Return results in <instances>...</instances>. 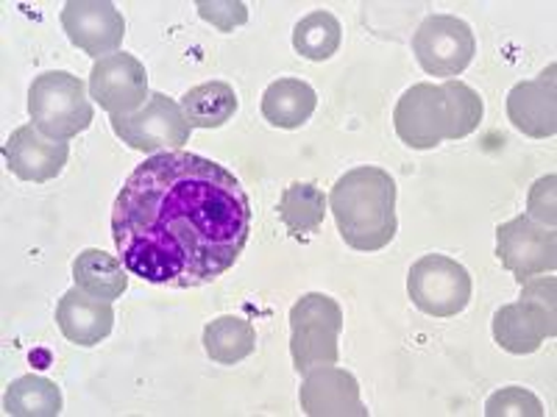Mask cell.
Masks as SVG:
<instances>
[{
  "mask_svg": "<svg viewBox=\"0 0 557 417\" xmlns=\"http://www.w3.org/2000/svg\"><path fill=\"white\" fill-rule=\"evenodd\" d=\"M487 417H544V404H541L524 387H507V390L494 392L485 404Z\"/></svg>",
  "mask_w": 557,
  "mask_h": 417,
  "instance_id": "24",
  "label": "cell"
},
{
  "mask_svg": "<svg viewBox=\"0 0 557 417\" xmlns=\"http://www.w3.org/2000/svg\"><path fill=\"white\" fill-rule=\"evenodd\" d=\"M112 131L126 142L132 151L168 153L178 151L190 142V123L182 106L162 92H151L148 103L128 117H112Z\"/></svg>",
  "mask_w": 557,
  "mask_h": 417,
  "instance_id": "9",
  "label": "cell"
},
{
  "mask_svg": "<svg viewBox=\"0 0 557 417\" xmlns=\"http://www.w3.org/2000/svg\"><path fill=\"white\" fill-rule=\"evenodd\" d=\"M412 53L424 73L451 81L474 59L476 39L466 20L455 14H430L412 37Z\"/></svg>",
  "mask_w": 557,
  "mask_h": 417,
  "instance_id": "8",
  "label": "cell"
},
{
  "mask_svg": "<svg viewBox=\"0 0 557 417\" xmlns=\"http://www.w3.org/2000/svg\"><path fill=\"white\" fill-rule=\"evenodd\" d=\"M330 208L343 242L355 251H382L399 231L396 181L382 167L362 165L337 178L330 192Z\"/></svg>",
  "mask_w": 557,
  "mask_h": 417,
  "instance_id": "3",
  "label": "cell"
},
{
  "mask_svg": "<svg viewBox=\"0 0 557 417\" xmlns=\"http://www.w3.org/2000/svg\"><path fill=\"white\" fill-rule=\"evenodd\" d=\"M516 304L494 315V340L502 351L516 356L535 354L546 337L557 334V281L552 276L530 278Z\"/></svg>",
  "mask_w": 557,
  "mask_h": 417,
  "instance_id": "4",
  "label": "cell"
},
{
  "mask_svg": "<svg viewBox=\"0 0 557 417\" xmlns=\"http://www.w3.org/2000/svg\"><path fill=\"white\" fill-rule=\"evenodd\" d=\"M343 39V28L332 12H312L298 20L293 28V48L298 56L310 62H326L337 53Z\"/></svg>",
  "mask_w": 557,
  "mask_h": 417,
  "instance_id": "23",
  "label": "cell"
},
{
  "mask_svg": "<svg viewBox=\"0 0 557 417\" xmlns=\"http://www.w3.org/2000/svg\"><path fill=\"white\" fill-rule=\"evenodd\" d=\"M62 28L67 39L87 56L107 59L117 53L126 37V20L109 0H70L62 9Z\"/></svg>",
  "mask_w": 557,
  "mask_h": 417,
  "instance_id": "12",
  "label": "cell"
},
{
  "mask_svg": "<svg viewBox=\"0 0 557 417\" xmlns=\"http://www.w3.org/2000/svg\"><path fill=\"white\" fill-rule=\"evenodd\" d=\"M298 401L310 417H368L360 384L337 365L312 367L310 374H305Z\"/></svg>",
  "mask_w": 557,
  "mask_h": 417,
  "instance_id": "13",
  "label": "cell"
},
{
  "mask_svg": "<svg viewBox=\"0 0 557 417\" xmlns=\"http://www.w3.org/2000/svg\"><path fill=\"white\" fill-rule=\"evenodd\" d=\"M318 106L315 89L301 78H278L262 92V117L273 128H301Z\"/></svg>",
  "mask_w": 557,
  "mask_h": 417,
  "instance_id": "17",
  "label": "cell"
},
{
  "mask_svg": "<svg viewBox=\"0 0 557 417\" xmlns=\"http://www.w3.org/2000/svg\"><path fill=\"white\" fill-rule=\"evenodd\" d=\"M343 309L335 298L307 292L290 309V356L296 374H310L312 367L337 365L341 359Z\"/></svg>",
  "mask_w": 557,
  "mask_h": 417,
  "instance_id": "6",
  "label": "cell"
},
{
  "mask_svg": "<svg viewBox=\"0 0 557 417\" xmlns=\"http://www.w3.org/2000/svg\"><path fill=\"white\" fill-rule=\"evenodd\" d=\"M28 114L48 139H73L92 126V103L78 76L53 70L34 78L28 89Z\"/></svg>",
  "mask_w": 557,
  "mask_h": 417,
  "instance_id": "5",
  "label": "cell"
},
{
  "mask_svg": "<svg viewBox=\"0 0 557 417\" xmlns=\"http://www.w3.org/2000/svg\"><path fill=\"white\" fill-rule=\"evenodd\" d=\"M251 235V203L226 167L196 153H153L112 206V240L132 276L203 287L235 267Z\"/></svg>",
  "mask_w": 557,
  "mask_h": 417,
  "instance_id": "1",
  "label": "cell"
},
{
  "mask_svg": "<svg viewBox=\"0 0 557 417\" xmlns=\"http://www.w3.org/2000/svg\"><path fill=\"white\" fill-rule=\"evenodd\" d=\"M203 348L215 365H237L248 359L257 348V331L251 320L237 315H221L203 329Z\"/></svg>",
  "mask_w": 557,
  "mask_h": 417,
  "instance_id": "19",
  "label": "cell"
},
{
  "mask_svg": "<svg viewBox=\"0 0 557 417\" xmlns=\"http://www.w3.org/2000/svg\"><path fill=\"white\" fill-rule=\"evenodd\" d=\"M196 9L207 23H212L223 34L235 31L237 26H246L248 20V7L240 0H198Z\"/></svg>",
  "mask_w": 557,
  "mask_h": 417,
  "instance_id": "25",
  "label": "cell"
},
{
  "mask_svg": "<svg viewBox=\"0 0 557 417\" xmlns=\"http://www.w3.org/2000/svg\"><path fill=\"white\" fill-rule=\"evenodd\" d=\"M496 256L521 285L557 267V237L552 226H541L530 215H519L496 228Z\"/></svg>",
  "mask_w": 557,
  "mask_h": 417,
  "instance_id": "10",
  "label": "cell"
},
{
  "mask_svg": "<svg viewBox=\"0 0 557 417\" xmlns=\"http://www.w3.org/2000/svg\"><path fill=\"white\" fill-rule=\"evenodd\" d=\"M89 98L109 112V117H128L146 106L148 92L146 64L132 53H112L98 59L89 73Z\"/></svg>",
  "mask_w": 557,
  "mask_h": 417,
  "instance_id": "11",
  "label": "cell"
},
{
  "mask_svg": "<svg viewBox=\"0 0 557 417\" xmlns=\"http://www.w3.org/2000/svg\"><path fill=\"white\" fill-rule=\"evenodd\" d=\"M7 167L20 181L45 184L53 181L64 170L70 159V146L64 139H48L34 123L14 128L3 146Z\"/></svg>",
  "mask_w": 557,
  "mask_h": 417,
  "instance_id": "14",
  "label": "cell"
},
{
  "mask_svg": "<svg viewBox=\"0 0 557 417\" xmlns=\"http://www.w3.org/2000/svg\"><path fill=\"white\" fill-rule=\"evenodd\" d=\"M3 412L12 417L62 415V390L42 376H20L7 387Z\"/></svg>",
  "mask_w": 557,
  "mask_h": 417,
  "instance_id": "22",
  "label": "cell"
},
{
  "mask_svg": "<svg viewBox=\"0 0 557 417\" xmlns=\"http://www.w3.org/2000/svg\"><path fill=\"white\" fill-rule=\"evenodd\" d=\"M555 176H546L535 181L530 192V217L532 220H544L555 228Z\"/></svg>",
  "mask_w": 557,
  "mask_h": 417,
  "instance_id": "26",
  "label": "cell"
},
{
  "mask_svg": "<svg viewBox=\"0 0 557 417\" xmlns=\"http://www.w3.org/2000/svg\"><path fill=\"white\" fill-rule=\"evenodd\" d=\"M471 290L474 285H471L469 270L444 253L421 256L407 276V292L412 304L424 315L441 317V320L460 315L469 306Z\"/></svg>",
  "mask_w": 557,
  "mask_h": 417,
  "instance_id": "7",
  "label": "cell"
},
{
  "mask_svg": "<svg viewBox=\"0 0 557 417\" xmlns=\"http://www.w3.org/2000/svg\"><path fill=\"white\" fill-rule=\"evenodd\" d=\"M482 98L469 84H416L399 98L393 112L396 134L412 151H432L446 139L474 134L482 123Z\"/></svg>",
  "mask_w": 557,
  "mask_h": 417,
  "instance_id": "2",
  "label": "cell"
},
{
  "mask_svg": "<svg viewBox=\"0 0 557 417\" xmlns=\"http://www.w3.org/2000/svg\"><path fill=\"white\" fill-rule=\"evenodd\" d=\"M323 217H326V195L315 184L296 181L285 187L278 198V220L285 223L290 237L305 240V237L315 235L323 226Z\"/></svg>",
  "mask_w": 557,
  "mask_h": 417,
  "instance_id": "20",
  "label": "cell"
},
{
  "mask_svg": "<svg viewBox=\"0 0 557 417\" xmlns=\"http://www.w3.org/2000/svg\"><path fill=\"white\" fill-rule=\"evenodd\" d=\"M178 106L190 128H221L235 117L237 96L226 81H209L184 92Z\"/></svg>",
  "mask_w": 557,
  "mask_h": 417,
  "instance_id": "21",
  "label": "cell"
},
{
  "mask_svg": "<svg viewBox=\"0 0 557 417\" xmlns=\"http://www.w3.org/2000/svg\"><path fill=\"white\" fill-rule=\"evenodd\" d=\"M557 67H549L539 78L521 81L507 96V117L516 131L532 139L555 137L557 131Z\"/></svg>",
  "mask_w": 557,
  "mask_h": 417,
  "instance_id": "15",
  "label": "cell"
},
{
  "mask_svg": "<svg viewBox=\"0 0 557 417\" xmlns=\"http://www.w3.org/2000/svg\"><path fill=\"white\" fill-rule=\"evenodd\" d=\"M57 323L64 340L73 345L92 348L112 334L114 309L112 301L89 295L82 287H73L62 295L57 306Z\"/></svg>",
  "mask_w": 557,
  "mask_h": 417,
  "instance_id": "16",
  "label": "cell"
},
{
  "mask_svg": "<svg viewBox=\"0 0 557 417\" xmlns=\"http://www.w3.org/2000/svg\"><path fill=\"white\" fill-rule=\"evenodd\" d=\"M73 278H76V287H82L89 295L103 298V301L121 298L128 287L126 265L98 248H87L78 253L73 262Z\"/></svg>",
  "mask_w": 557,
  "mask_h": 417,
  "instance_id": "18",
  "label": "cell"
}]
</instances>
